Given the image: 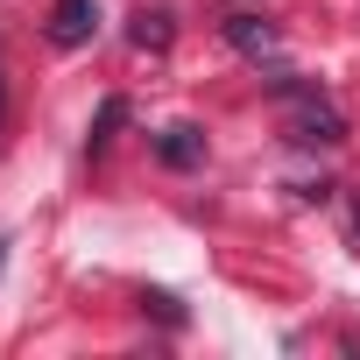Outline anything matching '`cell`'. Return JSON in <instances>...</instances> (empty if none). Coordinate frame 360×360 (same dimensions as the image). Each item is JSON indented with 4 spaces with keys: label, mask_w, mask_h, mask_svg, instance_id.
Masks as SVG:
<instances>
[{
    "label": "cell",
    "mask_w": 360,
    "mask_h": 360,
    "mask_svg": "<svg viewBox=\"0 0 360 360\" xmlns=\"http://www.w3.org/2000/svg\"><path fill=\"white\" fill-rule=\"evenodd\" d=\"M276 92H283V127H290V141H304V148H332V141H346V120H339V106H332L318 85H304V78H276Z\"/></svg>",
    "instance_id": "obj_1"
},
{
    "label": "cell",
    "mask_w": 360,
    "mask_h": 360,
    "mask_svg": "<svg viewBox=\"0 0 360 360\" xmlns=\"http://www.w3.org/2000/svg\"><path fill=\"white\" fill-rule=\"evenodd\" d=\"M92 29H99V0H57V8H50V43L57 50L92 43Z\"/></svg>",
    "instance_id": "obj_2"
},
{
    "label": "cell",
    "mask_w": 360,
    "mask_h": 360,
    "mask_svg": "<svg viewBox=\"0 0 360 360\" xmlns=\"http://www.w3.org/2000/svg\"><path fill=\"white\" fill-rule=\"evenodd\" d=\"M226 43L248 50V57H283V36H276L262 15H226Z\"/></svg>",
    "instance_id": "obj_3"
},
{
    "label": "cell",
    "mask_w": 360,
    "mask_h": 360,
    "mask_svg": "<svg viewBox=\"0 0 360 360\" xmlns=\"http://www.w3.org/2000/svg\"><path fill=\"white\" fill-rule=\"evenodd\" d=\"M155 155H162L169 169H191V162L205 155V134H198V127H162V141H155Z\"/></svg>",
    "instance_id": "obj_4"
},
{
    "label": "cell",
    "mask_w": 360,
    "mask_h": 360,
    "mask_svg": "<svg viewBox=\"0 0 360 360\" xmlns=\"http://www.w3.org/2000/svg\"><path fill=\"white\" fill-rule=\"evenodd\" d=\"M162 22H169V15H162V8H155V15H148V8H141V15H134V43H162V36H169V29H162Z\"/></svg>",
    "instance_id": "obj_5"
},
{
    "label": "cell",
    "mask_w": 360,
    "mask_h": 360,
    "mask_svg": "<svg viewBox=\"0 0 360 360\" xmlns=\"http://www.w3.org/2000/svg\"><path fill=\"white\" fill-rule=\"evenodd\" d=\"M120 113H127L120 99H106V106H99V120H92V148H106V134L120 127Z\"/></svg>",
    "instance_id": "obj_6"
},
{
    "label": "cell",
    "mask_w": 360,
    "mask_h": 360,
    "mask_svg": "<svg viewBox=\"0 0 360 360\" xmlns=\"http://www.w3.org/2000/svg\"><path fill=\"white\" fill-rule=\"evenodd\" d=\"M353 240H360V198H353Z\"/></svg>",
    "instance_id": "obj_7"
}]
</instances>
